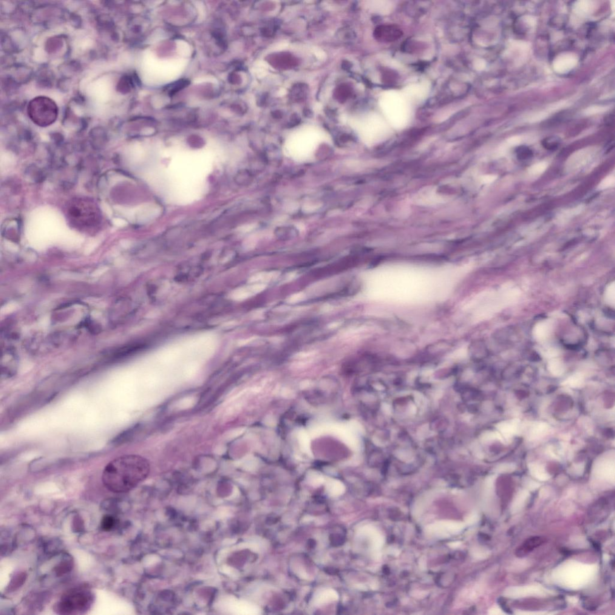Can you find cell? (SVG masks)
I'll use <instances>...</instances> for the list:
<instances>
[{"label": "cell", "instance_id": "cell-13", "mask_svg": "<svg viewBox=\"0 0 615 615\" xmlns=\"http://www.w3.org/2000/svg\"><path fill=\"white\" fill-rule=\"evenodd\" d=\"M115 520L112 515H107L104 516L101 521V528L104 531H110L114 528Z\"/></svg>", "mask_w": 615, "mask_h": 615}, {"label": "cell", "instance_id": "cell-16", "mask_svg": "<svg viewBox=\"0 0 615 615\" xmlns=\"http://www.w3.org/2000/svg\"><path fill=\"white\" fill-rule=\"evenodd\" d=\"M517 157L521 160H525L531 157L532 153L531 150L527 148H520L517 150Z\"/></svg>", "mask_w": 615, "mask_h": 615}, {"label": "cell", "instance_id": "cell-8", "mask_svg": "<svg viewBox=\"0 0 615 615\" xmlns=\"http://www.w3.org/2000/svg\"><path fill=\"white\" fill-rule=\"evenodd\" d=\"M577 58L572 53H564L558 56L554 62V68L557 73H565L576 66Z\"/></svg>", "mask_w": 615, "mask_h": 615}, {"label": "cell", "instance_id": "cell-10", "mask_svg": "<svg viewBox=\"0 0 615 615\" xmlns=\"http://www.w3.org/2000/svg\"><path fill=\"white\" fill-rule=\"evenodd\" d=\"M270 60L274 66L282 68L294 66L296 63L293 57L285 54L275 56L270 58Z\"/></svg>", "mask_w": 615, "mask_h": 615}, {"label": "cell", "instance_id": "cell-1", "mask_svg": "<svg viewBox=\"0 0 615 615\" xmlns=\"http://www.w3.org/2000/svg\"><path fill=\"white\" fill-rule=\"evenodd\" d=\"M150 463L138 455H124L110 461L103 473L104 485L110 491L123 493L130 491L148 477Z\"/></svg>", "mask_w": 615, "mask_h": 615}, {"label": "cell", "instance_id": "cell-9", "mask_svg": "<svg viewBox=\"0 0 615 615\" xmlns=\"http://www.w3.org/2000/svg\"><path fill=\"white\" fill-rule=\"evenodd\" d=\"M545 538L543 537H535L528 538L522 545L517 549L516 555L518 557L525 556L529 552L545 542Z\"/></svg>", "mask_w": 615, "mask_h": 615}, {"label": "cell", "instance_id": "cell-2", "mask_svg": "<svg viewBox=\"0 0 615 615\" xmlns=\"http://www.w3.org/2000/svg\"><path fill=\"white\" fill-rule=\"evenodd\" d=\"M65 209L70 224L79 230H92L101 222L100 209L97 204L89 198H73L67 203Z\"/></svg>", "mask_w": 615, "mask_h": 615}, {"label": "cell", "instance_id": "cell-11", "mask_svg": "<svg viewBox=\"0 0 615 615\" xmlns=\"http://www.w3.org/2000/svg\"><path fill=\"white\" fill-rule=\"evenodd\" d=\"M594 2L591 1H579L574 5V11L578 15L586 16L593 12Z\"/></svg>", "mask_w": 615, "mask_h": 615}, {"label": "cell", "instance_id": "cell-14", "mask_svg": "<svg viewBox=\"0 0 615 615\" xmlns=\"http://www.w3.org/2000/svg\"><path fill=\"white\" fill-rule=\"evenodd\" d=\"M72 567V561L66 560L63 561L56 568V576H60L71 570Z\"/></svg>", "mask_w": 615, "mask_h": 615}, {"label": "cell", "instance_id": "cell-3", "mask_svg": "<svg viewBox=\"0 0 615 615\" xmlns=\"http://www.w3.org/2000/svg\"><path fill=\"white\" fill-rule=\"evenodd\" d=\"M322 143L323 138L317 132L305 130L289 138L283 152L286 157L296 162H307L313 159Z\"/></svg>", "mask_w": 615, "mask_h": 615}, {"label": "cell", "instance_id": "cell-15", "mask_svg": "<svg viewBox=\"0 0 615 615\" xmlns=\"http://www.w3.org/2000/svg\"><path fill=\"white\" fill-rule=\"evenodd\" d=\"M606 110H607V108L606 107L595 106L588 108V109L585 110V112L586 114L591 115L602 112Z\"/></svg>", "mask_w": 615, "mask_h": 615}, {"label": "cell", "instance_id": "cell-4", "mask_svg": "<svg viewBox=\"0 0 615 615\" xmlns=\"http://www.w3.org/2000/svg\"><path fill=\"white\" fill-rule=\"evenodd\" d=\"M94 601L91 591L85 588L72 589L64 594L56 606V611L60 615L83 614L89 610Z\"/></svg>", "mask_w": 615, "mask_h": 615}, {"label": "cell", "instance_id": "cell-12", "mask_svg": "<svg viewBox=\"0 0 615 615\" xmlns=\"http://www.w3.org/2000/svg\"><path fill=\"white\" fill-rule=\"evenodd\" d=\"M338 597L337 594L335 591L330 590L325 591L318 595L317 597L316 602L317 603H325L333 600H336Z\"/></svg>", "mask_w": 615, "mask_h": 615}, {"label": "cell", "instance_id": "cell-5", "mask_svg": "<svg viewBox=\"0 0 615 615\" xmlns=\"http://www.w3.org/2000/svg\"><path fill=\"white\" fill-rule=\"evenodd\" d=\"M58 113V107L55 102L45 96L33 99L28 104V115L39 126L47 127L55 123Z\"/></svg>", "mask_w": 615, "mask_h": 615}, {"label": "cell", "instance_id": "cell-6", "mask_svg": "<svg viewBox=\"0 0 615 615\" xmlns=\"http://www.w3.org/2000/svg\"><path fill=\"white\" fill-rule=\"evenodd\" d=\"M18 359L15 351L12 348H5L2 351L1 359V378H12L17 371Z\"/></svg>", "mask_w": 615, "mask_h": 615}, {"label": "cell", "instance_id": "cell-7", "mask_svg": "<svg viewBox=\"0 0 615 615\" xmlns=\"http://www.w3.org/2000/svg\"><path fill=\"white\" fill-rule=\"evenodd\" d=\"M401 28L395 25H382L376 28L374 33L375 38L384 42H392L402 36Z\"/></svg>", "mask_w": 615, "mask_h": 615}, {"label": "cell", "instance_id": "cell-17", "mask_svg": "<svg viewBox=\"0 0 615 615\" xmlns=\"http://www.w3.org/2000/svg\"><path fill=\"white\" fill-rule=\"evenodd\" d=\"M346 87L347 86H342L339 88L338 91H337V98H338L339 100H341V99H347L348 95H350V90H348V88Z\"/></svg>", "mask_w": 615, "mask_h": 615}]
</instances>
